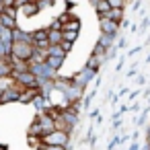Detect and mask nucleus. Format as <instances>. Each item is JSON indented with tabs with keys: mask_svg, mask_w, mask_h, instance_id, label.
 <instances>
[{
	"mask_svg": "<svg viewBox=\"0 0 150 150\" xmlns=\"http://www.w3.org/2000/svg\"><path fill=\"white\" fill-rule=\"evenodd\" d=\"M68 142V136L64 134V132H50L47 136H45V144H58V146H62V144H66Z\"/></svg>",
	"mask_w": 150,
	"mask_h": 150,
	"instance_id": "obj_1",
	"label": "nucleus"
},
{
	"mask_svg": "<svg viewBox=\"0 0 150 150\" xmlns=\"http://www.w3.org/2000/svg\"><path fill=\"white\" fill-rule=\"evenodd\" d=\"M62 37H64V41H68V43H70V41H74V39L78 37V31H76V29H68V31H64V33H62Z\"/></svg>",
	"mask_w": 150,
	"mask_h": 150,
	"instance_id": "obj_2",
	"label": "nucleus"
},
{
	"mask_svg": "<svg viewBox=\"0 0 150 150\" xmlns=\"http://www.w3.org/2000/svg\"><path fill=\"white\" fill-rule=\"evenodd\" d=\"M78 27H80V21H78V19H72V21L66 25V29H76V31H78Z\"/></svg>",
	"mask_w": 150,
	"mask_h": 150,
	"instance_id": "obj_3",
	"label": "nucleus"
},
{
	"mask_svg": "<svg viewBox=\"0 0 150 150\" xmlns=\"http://www.w3.org/2000/svg\"><path fill=\"white\" fill-rule=\"evenodd\" d=\"M47 64H52L54 68H60V64H62V60H60V58H50V62H47Z\"/></svg>",
	"mask_w": 150,
	"mask_h": 150,
	"instance_id": "obj_4",
	"label": "nucleus"
}]
</instances>
